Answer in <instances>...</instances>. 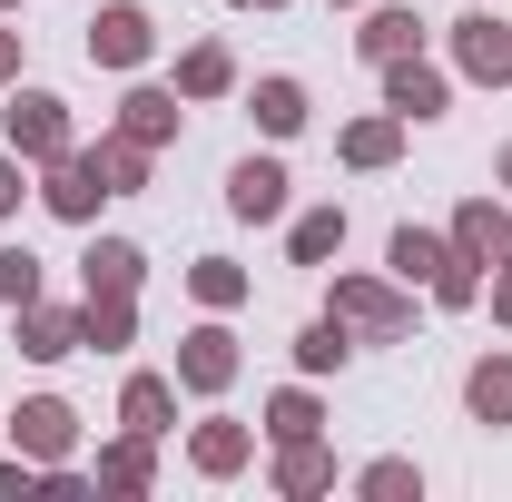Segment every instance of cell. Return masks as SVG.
Returning <instances> with one entry per match:
<instances>
[{"mask_svg": "<svg viewBox=\"0 0 512 502\" xmlns=\"http://www.w3.org/2000/svg\"><path fill=\"white\" fill-rule=\"evenodd\" d=\"M325 315H345L355 345H404L414 335V286H394V276H335Z\"/></svg>", "mask_w": 512, "mask_h": 502, "instance_id": "obj_1", "label": "cell"}, {"mask_svg": "<svg viewBox=\"0 0 512 502\" xmlns=\"http://www.w3.org/2000/svg\"><path fill=\"white\" fill-rule=\"evenodd\" d=\"M0 148H10L20 168H50V158H69V148H79V138H69V99H60V89H20V79H10Z\"/></svg>", "mask_w": 512, "mask_h": 502, "instance_id": "obj_2", "label": "cell"}, {"mask_svg": "<svg viewBox=\"0 0 512 502\" xmlns=\"http://www.w3.org/2000/svg\"><path fill=\"white\" fill-rule=\"evenodd\" d=\"M237 365H247V355H237L227 315H207V325H188V335H178V394H207V404H217V394L237 384Z\"/></svg>", "mask_w": 512, "mask_h": 502, "instance_id": "obj_3", "label": "cell"}, {"mask_svg": "<svg viewBox=\"0 0 512 502\" xmlns=\"http://www.w3.org/2000/svg\"><path fill=\"white\" fill-rule=\"evenodd\" d=\"M453 69L473 89H512V20L503 10H463L453 20Z\"/></svg>", "mask_w": 512, "mask_h": 502, "instance_id": "obj_4", "label": "cell"}, {"mask_svg": "<svg viewBox=\"0 0 512 502\" xmlns=\"http://www.w3.org/2000/svg\"><path fill=\"white\" fill-rule=\"evenodd\" d=\"M158 60V20H148V10H138V0H109V10H99V20H89V69H148Z\"/></svg>", "mask_w": 512, "mask_h": 502, "instance_id": "obj_5", "label": "cell"}, {"mask_svg": "<svg viewBox=\"0 0 512 502\" xmlns=\"http://www.w3.org/2000/svg\"><path fill=\"white\" fill-rule=\"evenodd\" d=\"M0 434H10V453H30V463H69L79 453V404L69 394H30Z\"/></svg>", "mask_w": 512, "mask_h": 502, "instance_id": "obj_6", "label": "cell"}, {"mask_svg": "<svg viewBox=\"0 0 512 502\" xmlns=\"http://www.w3.org/2000/svg\"><path fill=\"white\" fill-rule=\"evenodd\" d=\"M384 109H394L404 128L444 119V109H453V69H434L424 50H414V60H384Z\"/></svg>", "mask_w": 512, "mask_h": 502, "instance_id": "obj_7", "label": "cell"}, {"mask_svg": "<svg viewBox=\"0 0 512 502\" xmlns=\"http://www.w3.org/2000/svg\"><path fill=\"white\" fill-rule=\"evenodd\" d=\"M286 197H296L286 158H237V168H227V217H247V227H276Z\"/></svg>", "mask_w": 512, "mask_h": 502, "instance_id": "obj_8", "label": "cell"}, {"mask_svg": "<svg viewBox=\"0 0 512 502\" xmlns=\"http://www.w3.org/2000/svg\"><path fill=\"white\" fill-rule=\"evenodd\" d=\"M188 463L207 473V483H237L256 463V424H237V414H197L188 424Z\"/></svg>", "mask_w": 512, "mask_h": 502, "instance_id": "obj_9", "label": "cell"}, {"mask_svg": "<svg viewBox=\"0 0 512 502\" xmlns=\"http://www.w3.org/2000/svg\"><path fill=\"white\" fill-rule=\"evenodd\" d=\"M444 237H453V256H473V266H503L512 256V197H463Z\"/></svg>", "mask_w": 512, "mask_h": 502, "instance_id": "obj_10", "label": "cell"}, {"mask_svg": "<svg viewBox=\"0 0 512 502\" xmlns=\"http://www.w3.org/2000/svg\"><path fill=\"white\" fill-rule=\"evenodd\" d=\"M138 286H148V247H138V237H89L79 296H138Z\"/></svg>", "mask_w": 512, "mask_h": 502, "instance_id": "obj_11", "label": "cell"}, {"mask_svg": "<svg viewBox=\"0 0 512 502\" xmlns=\"http://www.w3.org/2000/svg\"><path fill=\"white\" fill-rule=\"evenodd\" d=\"M99 197H109V188H99V168H89L79 148L40 168V207H50V217H69V227H89V217H99Z\"/></svg>", "mask_w": 512, "mask_h": 502, "instance_id": "obj_12", "label": "cell"}, {"mask_svg": "<svg viewBox=\"0 0 512 502\" xmlns=\"http://www.w3.org/2000/svg\"><path fill=\"white\" fill-rule=\"evenodd\" d=\"M355 50H365V60H414V50H424V10H414V0H375V10H365V30H355Z\"/></svg>", "mask_w": 512, "mask_h": 502, "instance_id": "obj_13", "label": "cell"}, {"mask_svg": "<svg viewBox=\"0 0 512 502\" xmlns=\"http://www.w3.org/2000/svg\"><path fill=\"white\" fill-rule=\"evenodd\" d=\"M119 424L168 443V434H178V375H148V365H138V375L119 384Z\"/></svg>", "mask_w": 512, "mask_h": 502, "instance_id": "obj_14", "label": "cell"}, {"mask_svg": "<svg viewBox=\"0 0 512 502\" xmlns=\"http://www.w3.org/2000/svg\"><path fill=\"white\" fill-rule=\"evenodd\" d=\"M178 119H188V109H178V89H158V79H138V89H128L119 99V138H138V148H168V138H178Z\"/></svg>", "mask_w": 512, "mask_h": 502, "instance_id": "obj_15", "label": "cell"}, {"mask_svg": "<svg viewBox=\"0 0 512 502\" xmlns=\"http://www.w3.org/2000/svg\"><path fill=\"white\" fill-rule=\"evenodd\" d=\"M266 483H276L286 502H316V493H335V453H325V434H306V443H276Z\"/></svg>", "mask_w": 512, "mask_h": 502, "instance_id": "obj_16", "label": "cell"}, {"mask_svg": "<svg viewBox=\"0 0 512 502\" xmlns=\"http://www.w3.org/2000/svg\"><path fill=\"white\" fill-rule=\"evenodd\" d=\"M335 158H345V168H365V178H375V168H394V158H404V119H394V109L345 119V128H335Z\"/></svg>", "mask_w": 512, "mask_h": 502, "instance_id": "obj_17", "label": "cell"}, {"mask_svg": "<svg viewBox=\"0 0 512 502\" xmlns=\"http://www.w3.org/2000/svg\"><path fill=\"white\" fill-rule=\"evenodd\" d=\"M148 483H158V434H128V424H119V443H99V493L138 502Z\"/></svg>", "mask_w": 512, "mask_h": 502, "instance_id": "obj_18", "label": "cell"}, {"mask_svg": "<svg viewBox=\"0 0 512 502\" xmlns=\"http://www.w3.org/2000/svg\"><path fill=\"white\" fill-rule=\"evenodd\" d=\"M20 355H30V365H60V355H79V306L30 296V306H20Z\"/></svg>", "mask_w": 512, "mask_h": 502, "instance_id": "obj_19", "label": "cell"}, {"mask_svg": "<svg viewBox=\"0 0 512 502\" xmlns=\"http://www.w3.org/2000/svg\"><path fill=\"white\" fill-rule=\"evenodd\" d=\"M345 256V207L325 197V207H296L286 217V266H335Z\"/></svg>", "mask_w": 512, "mask_h": 502, "instance_id": "obj_20", "label": "cell"}, {"mask_svg": "<svg viewBox=\"0 0 512 502\" xmlns=\"http://www.w3.org/2000/svg\"><path fill=\"white\" fill-rule=\"evenodd\" d=\"M463 414L493 424V434H512V355H473L463 365Z\"/></svg>", "mask_w": 512, "mask_h": 502, "instance_id": "obj_21", "label": "cell"}, {"mask_svg": "<svg viewBox=\"0 0 512 502\" xmlns=\"http://www.w3.org/2000/svg\"><path fill=\"white\" fill-rule=\"evenodd\" d=\"M79 158L99 168V188H109V197H148V168H158V148H138V138H119V128H109L99 148H79Z\"/></svg>", "mask_w": 512, "mask_h": 502, "instance_id": "obj_22", "label": "cell"}, {"mask_svg": "<svg viewBox=\"0 0 512 502\" xmlns=\"http://www.w3.org/2000/svg\"><path fill=\"white\" fill-rule=\"evenodd\" d=\"M168 89H178V99H227V89H237V50H227V40H188Z\"/></svg>", "mask_w": 512, "mask_h": 502, "instance_id": "obj_23", "label": "cell"}, {"mask_svg": "<svg viewBox=\"0 0 512 502\" xmlns=\"http://www.w3.org/2000/svg\"><path fill=\"white\" fill-rule=\"evenodd\" d=\"M79 345L89 355H128L138 345V296H79Z\"/></svg>", "mask_w": 512, "mask_h": 502, "instance_id": "obj_24", "label": "cell"}, {"mask_svg": "<svg viewBox=\"0 0 512 502\" xmlns=\"http://www.w3.org/2000/svg\"><path fill=\"white\" fill-rule=\"evenodd\" d=\"M247 109H256V128H266V138H296V128L316 119L306 79H286V69H276V79H256V89H247Z\"/></svg>", "mask_w": 512, "mask_h": 502, "instance_id": "obj_25", "label": "cell"}, {"mask_svg": "<svg viewBox=\"0 0 512 502\" xmlns=\"http://www.w3.org/2000/svg\"><path fill=\"white\" fill-rule=\"evenodd\" d=\"M266 443H306V434H325V404H316V375L306 384H276L266 394V424H256Z\"/></svg>", "mask_w": 512, "mask_h": 502, "instance_id": "obj_26", "label": "cell"}, {"mask_svg": "<svg viewBox=\"0 0 512 502\" xmlns=\"http://www.w3.org/2000/svg\"><path fill=\"white\" fill-rule=\"evenodd\" d=\"M444 256H453V237H434V227H394V237H384L394 286H434V276H444Z\"/></svg>", "mask_w": 512, "mask_h": 502, "instance_id": "obj_27", "label": "cell"}, {"mask_svg": "<svg viewBox=\"0 0 512 502\" xmlns=\"http://www.w3.org/2000/svg\"><path fill=\"white\" fill-rule=\"evenodd\" d=\"M188 296H197L207 315H237V306L256 296V276L237 266V256H197V266H188Z\"/></svg>", "mask_w": 512, "mask_h": 502, "instance_id": "obj_28", "label": "cell"}, {"mask_svg": "<svg viewBox=\"0 0 512 502\" xmlns=\"http://www.w3.org/2000/svg\"><path fill=\"white\" fill-rule=\"evenodd\" d=\"M355 355V325L345 315H316V325H296V375H335Z\"/></svg>", "mask_w": 512, "mask_h": 502, "instance_id": "obj_29", "label": "cell"}, {"mask_svg": "<svg viewBox=\"0 0 512 502\" xmlns=\"http://www.w3.org/2000/svg\"><path fill=\"white\" fill-rule=\"evenodd\" d=\"M355 493H365V502H424V463H404V453H375V463L355 473Z\"/></svg>", "mask_w": 512, "mask_h": 502, "instance_id": "obj_30", "label": "cell"}, {"mask_svg": "<svg viewBox=\"0 0 512 502\" xmlns=\"http://www.w3.org/2000/svg\"><path fill=\"white\" fill-rule=\"evenodd\" d=\"M483 276H493V266H473V256H444V276H434L424 296H434L444 315H463V306H483Z\"/></svg>", "mask_w": 512, "mask_h": 502, "instance_id": "obj_31", "label": "cell"}, {"mask_svg": "<svg viewBox=\"0 0 512 502\" xmlns=\"http://www.w3.org/2000/svg\"><path fill=\"white\" fill-rule=\"evenodd\" d=\"M30 296H40V256L20 247V237H0V306L20 315V306H30Z\"/></svg>", "mask_w": 512, "mask_h": 502, "instance_id": "obj_32", "label": "cell"}, {"mask_svg": "<svg viewBox=\"0 0 512 502\" xmlns=\"http://www.w3.org/2000/svg\"><path fill=\"white\" fill-rule=\"evenodd\" d=\"M40 493V463H30V453H10V463H0V502H30Z\"/></svg>", "mask_w": 512, "mask_h": 502, "instance_id": "obj_33", "label": "cell"}, {"mask_svg": "<svg viewBox=\"0 0 512 502\" xmlns=\"http://www.w3.org/2000/svg\"><path fill=\"white\" fill-rule=\"evenodd\" d=\"M483 306H493V325H512V256L493 266V276H483Z\"/></svg>", "mask_w": 512, "mask_h": 502, "instance_id": "obj_34", "label": "cell"}, {"mask_svg": "<svg viewBox=\"0 0 512 502\" xmlns=\"http://www.w3.org/2000/svg\"><path fill=\"white\" fill-rule=\"evenodd\" d=\"M20 197H30V178H20V158L0 148V217H20Z\"/></svg>", "mask_w": 512, "mask_h": 502, "instance_id": "obj_35", "label": "cell"}, {"mask_svg": "<svg viewBox=\"0 0 512 502\" xmlns=\"http://www.w3.org/2000/svg\"><path fill=\"white\" fill-rule=\"evenodd\" d=\"M20 50H30V30H0V89L20 79Z\"/></svg>", "mask_w": 512, "mask_h": 502, "instance_id": "obj_36", "label": "cell"}, {"mask_svg": "<svg viewBox=\"0 0 512 502\" xmlns=\"http://www.w3.org/2000/svg\"><path fill=\"white\" fill-rule=\"evenodd\" d=\"M493 178H503V197H512V148H503V158H493Z\"/></svg>", "mask_w": 512, "mask_h": 502, "instance_id": "obj_37", "label": "cell"}, {"mask_svg": "<svg viewBox=\"0 0 512 502\" xmlns=\"http://www.w3.org/2000/svg\"><path fill=\"white\" fill-rule=\"evenodd\" d=\"M227 10H286V0H227Z\"/></svg>", "mask_w": 512, "mask_h": 502, "instance_id": "obj_38", "label": "cell"}, {"mask_svg": "<svg viewBox=\"0 0 512 502\" xmlns=\"http://www.w3.org/2000/svg\"><path fill=\"white\" fill-rule=\"evenodd\" d=\"M10 10H30V0H0V20H10Z\"/></svg>", "mask_w": 512, "mask_h": 502, "instance_id": "obj_39", "label": "cell"}, {"mask_svg": "<svg viewBox=\"0 0 512 502\" xmlns=\"http://www.w3.org/2000/svg\"><path fill=\"white\" fill-rule=\"evenodd\" d=\"M325 10H355V0H325Z\"/></svg>", "mask_w": 512, "mask_h": 502, "instance_id": "obj_40", "label": "cell"}]
</instances>
